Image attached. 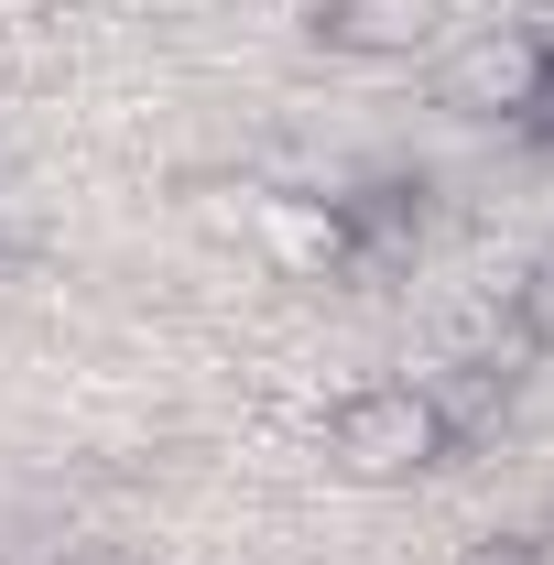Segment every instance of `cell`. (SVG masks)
Wrapping results in <instances>:
<instances>
[{
    "label": "cell",
    "mask_w": 554,
    "mask_h": 565,
    "mask_svg": "<svg viewBox=\"0 0 554 565\" xmlns=\"http://www.w3.org/2000/svg\"><path fill=\"white\" fill-rule=\"evenodd\" d=\"M414 381H424V403H435V424H446V446L500 435V424H511V403H522L511 359H446V370H414Z\"/></svg>",
    "instance_id": "5b68a950"
},
{
    "label": "cell",
    "mask_w": 554,
    "mask_h": 565,
    "mask_svg": "<svg viewBox=\"0 0 554 565\" xmlns=\"http://www.w3.org/2000/svg\"><path fill=\"white\" fill-rule=\"evenodd\" d=\"M554 98V33L544 22H479L435 55V109L468 120V131H522L533 109Z\"/></svg>",
    "instance_id": "7a4b0ae2"
},
{
    "label": "cell",
    "mask_w": 554,
    "mask_h": 565,
    "mask_svg": "<svg viewBox=\"0 0 554 565\" xmlns=\"http://www.w3.org/2000/svg\"><path fill=\"white\" fill-rule=\"evenodd\" d=\"M457 565H554V544L533 533V522H489V533L457 544Z\"/></svg>",
    "instance_id": "52a82bcc"
},
{
    "label": "cell",
    "mask_w": 554,
    "mask_h": 565,
    "mask_svg": "<svg viewBox=\"0 0 554 565\" xmlns=\"http://www.w3.org/2000/svg\"><path fill=\"white\" fill-rule=\"evenodd\" d=\"M316 446H327V468L348 490H414V479H435L457 457L435 403H424V381H359V392H338L327 424H316Z\"/></svg>",
    "instance_id": "6da1fadb"
},
{
    "label": "cell",
    "mask_w": 554,
    "mask_h": 565,
    "mask_svg": "<svg viewBox=\"0 0 554 565\" xmlns=\"http://www.w3.org/2000/svg\"><path fill=\"white\" fill-rule=\"evenodd\" d=\"M511 338H522L533 359H554V250L522 262V282H511Z\"/></svg>",
    "instance_id": "8992f818"
},
{
    "label": "cell",
    "mask_w": 554,
    "mask_h": 565,
    "mask_svg": "<svg viewBox=\"0 0 554 565\" xmlns=\"http://www.w3.org/2000/svg\"><path fill=\"white\" fill-rule=\"evenodd\" d=\"M239 250L283 282H359V217H348V185H273L251 196V228Z\"/></svg>",
    "instance_id": "3957f363"
},
{
    "label": "cell",
    "mask_w": 554,
    "mask_h": 565,
    "mask_svg": "<svg viewBox=\"0 0 554 565\" xmlns=\"http://www.w3.org/2000/svg\"><path fill=\"white\" fill-rule=\"evenodd\" d=\"M446 33V0H316V44L348 66H414Z\"/></svg>",
    "instance_id": "277c9868"
}]
</instances>
